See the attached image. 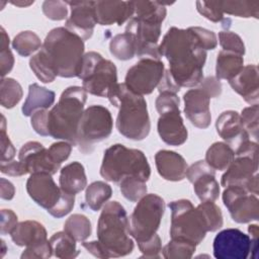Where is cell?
Instances as JSON below:
<instances>
[{
  "label": "cell",
  "instance_id": "6da1fadb",
  "mask_svg": "<svg viewBox=\"0 0 259 259\" xmlns=\"http://www.w3.org/2000/svg\"><path fill=\"white\" fill-rule=\"evenodd\" d=\"M159 52L167 59L169 72L180 88L196 86L203 80L206 51L190 28H169L159 45Z\"/></svg>",
  "mask_w": 259,
  "mask_h": 259
},
{
  "label": "cell",
  "instance_id": "7a4b0ae2",
  "mask_svg": "<svg viewBox=\"0 0 259 259\" xmlns=\"http://www.w3.org/2000/svg\"><path fill=\"white\" fill-rule=\"evenodd\" d=\"M84 40L66 27H56L46 36L39 50L56 76L79 77L84 58Z\"/></svg>",
  "mask_w": 259,
  "mask_h": 259
},
{
  "label": "cell",
  "instance_id": "3957f363",
  "mask_svg": "<svg viewBox=\"0 0 259 259\" xmlns=\"http://www.w3.org/2000/svg\"><path fill=\"white\" fill-rule=\"evenodd\" d=\"M107 98L118 108L116 117L118 133L133 141L146 139L151 130V122L145 98L131 91L124 83H118Z\"/></svg>",
  "mask_w": 259,
  "mask_h": 259
},
{
  "label": "cell",
  "instance_id": "277c9868",
  "mask_svg": "<svg viewBox=\"0 0 259 259\" xmlns=\"http://www.w3.org/2000/svg\"><path fill=\"white\" fill-rule=\"evenodd\" d=\"M86 100L87 92L83 87L70 86L65 89L58 103L49 110V136L77 146L78 124L85 110Z\"/></svg>",
  "mask_w": 259,
  "mask_h": 259
},
{
  "label": "cell",
  "instance_id": "5b68a950",
  "mask_svg": "<svg viewBox=\"0 0 259 259\" xmlns=\"http://www.w3.org/2000/svg\"><path fill=\"white\" fill-rule=\"evenodd\" d=\"M130 222L124 207L118 201L106 202L97 222V241L106 257H122L134 250L130 237Z\"/></svg>",
  "mask_w": 259,
  "mask_h": 259
},
{
  "label": "cell",
  "instance_id": "8992f818",
  "mask_svg": "<svg viewBox=\"0 0 259 259\" xmlns=\"http://www.w3.org/2000/svg\"><path fill=\"white\" fill-rule=\"evenodd\" d=\"M100 175L106 181L115 183L125 177H137L147 182L151 176V167L142 151L114 144L104 151Z\"/></svg>",
  "mask_w": 259,
  "mask_h": 259
},
{
  "label": "cell",
  "instance_id": "52a82bcc",
  "mask_svg": "<svg viewBox=\"0 0 259 259\" xmlns=\"http://www.w3.org/2000/svg\"><path fill=\"white\" fill-rule=\"evenodd\" d=\"M26 191L37 205L57 219L67 215L75 204V195L64 192L49 173L30 174L26 181Z\"/></svg>",
  "mask_w": 259,
  "mask_h": 259
},
{
  "label": "cell",
  "instance_id": "ba28073f",
  "mask_svg": "<svg viewBox=\"0 0 259 259\" xmlns=\"http://www.w3.org/2000/svg\"><path fill=\"white\" fill-rule=\"evenodd\" d=\"M78 78L82 80V87L87 93L99 97L107 98L118 84L115 65L97 52H88L84 55Z\"/></svg>",
  "mask_w": 259,
  "mask_h": 259
},
{
  "label": "cell",
  "instance_id": "9c48e42d",
  "mask_svg": "<svg viewBox=\"0 0 259 259\" xmlns=\"http://www.w3.org/2000/svg\"><path fill=\"white\" fill-rule=\"evenodd\" d=\"M168 206L171 210V239L200 244L208 231L198 207H194L188 199L171 201Z\"/></svg>",
  "mask_w": 259,
  "mask_h": 259
},
{
  "label": "cell",
  "instance_id": "30bf717a",
  "mask_svg": "<svg viewBox=\"0 0 259 259\" xmlns=\"http://www.w3.org/2000/svg\"><path fill=\"white\" fill-rule=\"evenodd\" d=\"M113 120L110 111L102 105L87 107L79 121L77 146L83 154H91L94 145L106 140L112 132Z\"/></svg>",
  "mask_w": 259,
  "mask_h": 259
},
{
  "label": "cell",
  "instance_id": "8fae6325",
  "mask_svg": "<svg viewBox=\"0 0 259 259\" xmlns=\"http://www.w3.org/2000/svg\"><path fill=\"white\" fill-rule=\"evenodd\" d=\"M164 211V199L157 194H146L138 201L130 218V234L137 243L157 234Z\"/></svg>",
  "mask_w": 259,
  "mask_h": 259
},
{
  "label": "cell",
  "instance_id": "7c38bea8",
  "mask_svg": "<svg viewBox=\"0 0 259 259\" xmlns=\"http://www.w3.org/2000/svg\"><path fill=\"white\" fill-rule=\"evenodd\" d=\"M165 72L161 60L140 59L125 75L124 85L139 95L151 94L163 78Z\"/></svg>",
  "mask_w": 259,
  "mask_h": 259
},
{
  "label": "cell",
  "instance_id": "4fadbf2b",
  "mask_svg": "<svg viewBox=\"0 0 259 259\" xmlns=\"http://www.w3.org/2000/svg\"><path fill=\"white\" fill-rule=\"evenodd\" d=\"M223 202L232 220L238 224H247L259 219L257 195L249 193L242 186H227L223 192Z\"/></svg>",
  "mask_w": 259,
  "mask_h": 259
},
{
  "label": "cell",
  "instance_id": "5bb4252c",
  "mask_svg": "<svg viewBox=\"0 0 259 259\" xmlns=\"http://www.w3.org/2000/svg\"><path fill=\"white\" fill-rule=\"evenodd\" d=\"M160 23L132 17L125 26V32L133 35L136 44V55L140 59L160 60L158 40L161 35Z\"/></svg>",
  "mask_w": 259,
  "mask_h": 259
},
{
  "label": "cell",
  "instance_id": "9a60e30c",
  "mask_svg": "<svg viewBox=\"0 0 259 259\" xmlns=\"http://www.w3.org/2000/svg\"><path fill=\"white\" fill-rule=\"evenodd\" d=\"M251 238L239 229H226L214 237L212 249L217 259H246L251 252Z\"/></svg>",
  "mask_w": 259,
  "mask_h": 259
},
{
  "label": "cell",
  "instance_id": "2e32d148",
  "mask_svg": "<svg viewBox=\"0 0 259 259\" xmlns=\"http://www.w3.org/2000/svg\"><path fill=\"white\" fill-rule=\"evenodd\" d=\"M185 177L193 184L200 201H214L220 195V185L213 170L204 160L197 161L187 168Z\"/></svg>",
  "mask_w": 259,
  "mask_h": 259
},
{
  "label": "cell",
  "instance_id": "e0dca14e",
  "mask_svg": "<svg viewBox=\"0 0 259 259\" xmlns=\"http://www.w3.org/2000/svg\"><path fill=\"white\" fill-rule=\"evenodd\" d=\"M71 8L70 16L66 20V28L80 36L89 39L97 24L95 15V1H68Z\"/></svg>",
  "mask_w": 259,
  "mask_h": 259
},
{
  "label": "cell",
  "instance_id": "ac0fdd59",
  "mask_svg": "<svg viewBox=\"0 0 259 259\" xmlns=\"http://www.w3.org/2000/svg\"><path fill=\"white\" fill-rule=\"evenodd\" d=\"M184 113L188 120L198 128H206L211 121L210 97L200 87L189 89L183 95Z\"/></svg>",
  "mask_w": 259,
  "mask_h": 259
},
{
  "label": "cell",
  "instance_id": "d6986e66",
  "mask_svg": "<svg viewBox=\"0 0 259 259\" xmlns=\"http://www.w3.org/2000/svg\"><path fill=\"white\" fill-rule=\"evenodd\" d=\"M18 160L25 166L29 174L49 173L54 175L60 168L51 160L48 149L35 141H29L21 147Z\"/></svg>",
  "mask_w": 259,
  "mask_h": 259
},
{
  "label": "cell",
  "instance_id": "ffe728a7",
  "mask_svg": "<svg viewBox=\"0 0 259 259\" xmlns=\"http://www.w3.org/2000/svg\"><path fill=\"white\" fill-rule=\"evenodd\" d=\"M219 136L228 144L234 153L247 141L250 136L242 124L240 114L235 110H226L220 114L215 121Z\"/></svg>",
  "mask_w": 259,
  "mask_h": 259
},
{
  "label": "cell",
  "instance_id": "44dd1931",
  "mask_svg": "<svg viewBox=\"0 0 259 259\" xmlns=\"http://www.w3.org/2000/svg\"><path fill=\"white\" fill-rule=\"evenodd\" d=\"M159 115L157 128L161 140L170 146L183 145L187 140L188 132L179 108L164 111Z\"/></svg>",
  "mask_w": 259,
  "mask_h": 259
},
{
  "label": "cell",
  "instance_id": "7402d4cb",
  "mask_svg": "<svg viewBox=\"0 0 259 259\" xmlns=\"http://www.w3.org/2000/svg\"><path fill=\"white\" fill-rule=\"evenodd\" d=\"M258 157L239 155L235 156L233 162L226 169L221 179V184L224 187L230 185L242 186L246 189L251 178L257 174Z\"/></svg>",
  "mask_w": 259,
  "mask_h": 259
},
{
  "label": "cell",
  "instance_id": "603a6c76",
  "mask_svg": "<svg viewBox=\"0 0 259 259\" xmlns=\"http://www.w3.org/2000/svg\"><path fill=\"white\" fill-rule=\"evenodd\" d=\"M135 13L134 1H95V15L100 25H121Z\"/></svg>",
  "mask_w": 259,
  "mask_h": 259
},
{
  "label": "cell",
  "instance_id": "cb8c5ba5",
  "mask_svg": "<svg viewBox=\"0 0 259 259\" xmlns=\"http://www.w3.org/2000/svg\"><path fill=\"white\" fill-rule=\"evenodd\" d=\"M232 89L249 104H258L259 73L256 65L244 66L241 72L229 81Z\"/></svg>",
  "mask_w": 259,
  "mask_h": 259
},
{
  "label": "cell",
  "instance_id": "d4e9b609",
  "mask_svg": "<svg viewBox=\"0 0 259 259\" xmlns=\"http://www.w3.org/2000/svg\"><path fill=\"white\" fill-rule=\"evenodd\" d=\"M155 163L159 175L168 181H181L185 178L187 163L178 153L160 150L155 155Z\"/></svg>",
  "mask_w": 259,
  "mask_h": 259
},
{
  "label": "cell",
  "instance_id": "484cf974",
  "mask_svg": "<svg viewBox=\"0 0 259 259\" xmlns=\"http://www.w3.org/2000/svg\"><path fill=\"white\" fill-rule=\"evenodd\" d=\"M11 240L19 247H31L48 241L45 227L36 221H23L16 225L10 233Z\"/></svg>",
  "mask_w": 259,
  "mask_h": 259
},
{
  "label": "cell",
  "instance_id": "4316f807",
  "mask_svg": "<svg viewBox=\"0 0 259 259\" xmlns=\"http://www.w3.org/2000/svg\"><path fill=\"white\" fill-rule=\"evenodd\" d=\"M59 186L69 194H77L87 187V177L84 166L80 162H72L61 169Z\"/></svg>",
  "mask_w": 259,
  "mask_h": 259
},
{
  "label": "cell",
  "instance_id": "83f0119b",
  "mask_svg": "<svg viewBox=\"0 0 259 259\" xmlns=\"http://www.w3.org/2000/svg\"><path fill=\"white\" fill-rule=\"evenodd\" d=\"M55 97L56 94L54 91L49 90L37 83L30 84L27 97L21 108L22 114L24 116H31L37 110L50 108L55 102Z\"/></svg>",
  "mask_w": 259,
  "mask_h": 259
},
{
  "label": "cell",
  "instance_id": "f1b7e54d",
  "mask_svg": "<svg viewBox=\"0 0 259 259\" xmlns=\"http://www.w3.org/2000/svg\"><path fill=\"white\" fill-rule=\"evenodd\" d=\"M243 67V56L222 50L217 57L215 77L220 80L225 79L230 81L241 72Z\"/></svg>",
  "mask_w": 259,
  "mask_h": 259
},
{
  "label": "cell",
  "instance_id": "f546056e",
  "mask_svg": "<svg viewBox=\"0 0 259 259\" xmlns=\"http://www.w3.org/2000/svg\"><path fill=\"white\" fill-rule=\"evenodd\" d=\"M217 7L222 13L234 15L238 17H259V1L258 0H228L215 1Z\"/></svg>",
  "mask_w": 259,
  "mask_h": 259
},
{
  "label": "cell",
  "instance_id": "4dcf8cb0",
  "mask_svg": "<svg viewBox=\"0 0 259 259\" xmlns=\"http://www.w3.org/2000/svg\"><path fill=\"white\" fill-rule=\"evenodd\" d=\"M235 158L233 149L224 142L213 143L205 153V162L213 169L219 171L226 170Z\"/></svg>",
  "mask_w": 259,
  "mask_h": 259
},
{
  "label": "cell",
  "instance_id": "1f68e13d",
  "mask_svg": "<svg viewBox=\"0 0 259 259\" xmlns=\"http://www.w3.org/2000/svg\"><path fill=\"white\" fill-rule=\"evenodd\" d=\"M134 4L135 13L133 17L160 24L166 17L167 9L165 3L159 1H134Z\"/></svg>",
  "mask_w": 259,
  "mask_h": 259
},
{
  "label": "cell",
  "instance_id": "d6a6232c",
  "mask_svg": "<svg viewBox=\"0 0 259 259\" xmlns=\"http://www.w3.org/2000/svg\"><path fill=\"white\" fill-rule=\"evenodd\" d=\"M49 241L53 249V255L57 258L73 259L80 253L76 248V241L65 231L55 233Z\"/></svg>",
  "mask_w": 259,
  "mask_h": 259
},
{
  "label": "cell",
  "instance_id": "836d02e7",
  "mask_svg": "<svg viewBox=\"0 0 259 259\" xmlns=\"http://www.w3.org/2000/svg\"><path fill=\"white\" fill-rule=\"evenodd\" d=\"M111 195L112 189L109 184L103 181H94L86 187L85 200L93 211H97L103 207Z\"/></svg>",
  "mask_w": 259,
  "mask_h": 259
},
{
  "label": "cell",
  "instance_id": "e575fe53",
  "mask_svg": "<svg viewBox=\"0 0 259 259\" xmlns=\"http://www.w3.org/2000/svg\"><path fill=\"white\" fill-rule=\"evenodd\" d=\"M110 54L120 61H127L136 55V44L132 34L127 32L114 35L109 44Z\"/></svg>",
  "mask_w": 259,
  "mask_h": 259
},
{
  "label": "cell",
  "instance_id": "d590c367",
  "mask_svg": "<svg viewBox=\"0 0 259 259\" xmlns=\"http://www.w3.org/2000/svg\"><path fill=\"white\" fill-rule=\"evenodd\" d=\"M64 231L76 242H84L91 235V223L89 219L80 213L70 215L64 224Z\"/></svg>",
  "mask_w": 259,
  "mask_h": 259
},
{
  "label": "cell",
  "instance_id": "8d00e7d4",
  "mask_svg": "<svg viewBox=\"0 0 259 259\" xmlns=\"http://www.w3.org/2000/svg\"><path fill=\"white\" fill-rule=\"evenodd\" d=\"M42 44L39 36L31 30H24L16 34L12 40V48L22 57H28L41 49Z\"/></svg>",
  "mask_w": 259,
  "mask_h": 259
},
{
  "label": "cell",
  "instance_id": "74e56055",
  "mask_svg": "<svg viewBox=\"0 0 259 259\" xmlns=\"http://www.w3.org/2000/svg\"><path fill=\"white\" fill-rule=\"evenodd\" d=\"M21 85L13 78H2L0 84V102L5 108L14 107L22 98Z\"/></svg>",
  "mask_w": 259,
  "mask_h": 259
},
{
  "label": "cell",
  "instance_id": "f35d334b",
  "mask_svg": "<svg viewBox=\"0 0 259 259\" xmlns=\"http://www.w3.org/2000/svg\"><path fill=\"white\" fill-rule=\"evenodd\" d=\"M196 250V245L184 240L171 239L163 248L162 254L166 259H190Z\"/></svg>",
  "mask_w": 259,
  "mask_h": 259
},
{
  "label": "cell",
  "instance_id": "ab89813d",
  "mask_svg": "<svg viewBox=\"0 0 259 259\" xmlns=\"http://www.w3.org/2000/svg\"><path fill=\"white\" fill-rule=\"evenodd\" d=\"M119 189L123 197L133 202H138L148 190L146 181L137 177L123 178L119 182Z\"/></svg>",
  "mask_w": 259,
  "mask_h": 259
},
{
  "label": "cell",
  "instance_id": "60d3db41",
  "mask_svg": "<svg viewBox=\"0 0 259 259\" xmlns=\"http://www.w3.org/2000/svg\"><path fill=\"white\" fill-rule=\"evenodd\" d=\"M197 207L205 221L208 232H215L223 227L222 210L213 201H201Z\"/></svg>",
  "mask_w": 259,
  "mask_h": 259
},
{
  "label": "cell",
  "instance_id": "b9f144b4",
  "mask_svg": "<svg viewBox=\"0 0 259 259\" xmlns=\"http://www.w3.org/2000/svg\"><path fill=\"white\" fill-rule=\"evenodd\" d=\"M29 67L34 75L37 77V79L40 80L42 83H51L57 77L40 51H38L30 58Z\"/></svg>",
  "mask_w": 259,
  "mask_h": 259
},
{
  "label": "cell",
  "instance_id": "7bdbcfd3",
  "mask_svg": "<svg viewBox=\"0 0 259 259\" xmlns=\"http://www.w3.org/2000/svg\"><path fill=\"white\" fill-rule=\"evenodd\" d=\"M196 9L206 19L212 22H222L223 26L226 28L230 26L231 19L224 16V13L217 7L215 1H197Z\"/></svg>",
  "mask_w": 259,
  "mask_h": 259
},
{
  "label": "cell",
  "instance_id": "ee69618b",
  "mask_svg": "<svg viewBox=\"0 0 259 259\" xmlns=\"http://www.w3.org/2000/svg\"><path fill=\"white\" fill-rule=\"evenodd\" d=\"M219 42L223 51L232 52L240 56L245 55V45L243 39L237 33L230 30H223L219 32Z\"/></svg>",
  "mask_w": 259,
  "mask_h": 259
},
{
  "label": "cell",
  "instance_id": "f6af8a7d",
  "mask_svg": "<svg viewBox=\"0 0 259 259\" xmlns=\"http://www.w3.org/2000/svg\"><path fill=\"white\" fill-rule=\"evenodd\" d=\"M241 121L249 136L257 139L258 126H259V106L258 104H252L244 108L240 114Z\"/></svg>",
  "mask_w": 259,
  "mask_h": 259
},
{
  "label": "cell",
  "instance_id": "bcb514c9",
  "mask_svg": "<svg viewBox=\"0 0 259 259\" xmlns=\"http://www.w3.org/2000/svg\"><path fill=\"white\" fill-rule=\"evenodd\" d=\"M0 65H1V77L10 73L14 65V57L9 49V36L1 27V40H0Z\"/></svg>",
  "mask_w": 259,
  "mask_h": 259
},
{
  "label": "cell",
  "instance_id": "7dc6e473",
  "mask_svg": "<svg viewBox=\"0 0 259 259\" xmlns=\"http://www.w3.org/2000/svg\"><path fill=\"white\" fill-rule=\"evenodd\" d=\"M42 12L52 20H64L68 16V4L59 0H47L42 3Z\"/></svg>",
  "mask_w": 259,
  "mask_h": 259
},
{
  "label": "cell",
  "instance_id": "c3c4849f",
  "mask_svg": "<svg viewBox=\"0 0 259 259\" xmlns=\"http://www.w3.org/2000/svg\"><path fill=\"white\" fill-rule=\"evenodd\" d=\"M72 144H70L69 142L66 141H62V142H57L52 144L49 148H48V154L51 158V160L57 165V166H61V164L66 161L72 151Z\"/></svg>",
  "mask_w": 259,
  "mask_h": 259
},
{
  "label": "cell",
  "instance_id": "681fc988",
  "mask_svg": "<svg viewBox=\"0 0 259 259\" xmlns=\"http://www.w3.org/2000/svg\"><path fill=\"white\" fill-rule=\"evenodd\" d=\"M192 33L195 35L198 44L204 51L213 50L218 46V38L213 31L208 30L203 27L199 26H192L189 27Z\"/></svg>",
  "mask_w": 259,
  "mask_h": 259
},
{
  "label": "cell",
  "instance_id": "f907efd6",
  "mask_svg": "<svg viewBox=\"0 0 259 259\" xmlns=\"http://www.w3.org/2000/svg\"><path fill=\"white\" fill-rule=\"evenodd\" d=\"M138 247L143 254L142 257L160 258V253L162 252V242L157 234L144 242L138 243Z\"/></svg>",
  "mask_w": 259,
  "mask_h": 259
},
{
  "label": "cell",
  "instance_id": "816d5d0a",
  "mask_svg": "<svg viewBox=\"0 0 259 259\" xmlns=\"http://www.w3.org/2000/svg\"><path fill=\"white\" fill-rule=\"evenodd\" d=\"M1 134H0V138H1V160L0 162H8V161H12L13 158L15 157L16 154V150L14 148V146L12 145L11 141L9 140L8 135L6 134V121H5V117L2 114L1 115Z\"/></svg>",
  "mask_w": 259,
  "mask_h": 259
},
{
  "label": "cell",
  "instance_id": "f5cc1de1",
  "mask_svg": "<svg viewBox=\"0 0 259 259\" xmlns=\"http://www.w3.org/2000/svg\"><path fill=\"white\" fill-rule=\"evenodd\" d=\"M53 255V249L51 246L50 241H46L44 243H40L35 246L31 247H25L24 251L21 254V259L26 258H36V259H47L50 258Z\"/></svg>",
  "mask_w": 259,
  "mask_h": 259
},
{
  "label": "cell",
  "instance_id": "db71d44e",
  "mask_svg": "<svg viewBox=\"0 0 259 259\" xmlns=\"http://www.w3.org/2000/svg\"><path fill=\"white\" fill-rule=\"evenodd\" d=\"M180 99L175 93L170 92H161L159 96L156 98L155 105L158 113H162L167 110L179 108Z\"/></svg>",
  "mask_w": 259,
  "mask_h": 259
},
{
  "label": "cell",
  "instance_id": "11a10c76",
  "mask_svg": "<svg viewBox=\"0 0 259 259\" xmlns=\"http://www.w3.org/2000/svg\"><path fill=\"white\" fill-rule=\"evenodd\" d=\"M48 115L49 110L48 109H40L35 111L30 118V124L33 128V131L42 137H48Z\"/></svg>",
  "mask_w": 259,
  "mask_h": 259
},
{
  "label": "cell",
  "instance_id": "9f6ffc18",
  "mask_svg": "<svg viewBox=\"0 0 259 259\" xmlns=\"http://www.w3.org/2000/svg\"><path fill=\"white\" fill-rule=\"evenodd\" d=\"M210 98L219 97L222 93V84L221 80L215 76H208L200 82L199 86Z\"/></svg>",
  "mask_w": 259,
  "mask_h": 259
},
{
  "label": "cell",
  "instance_id": "6f0895ef",
  "mask_svg": "<svg viewBox=\"0 0 259 259\" xmlns=\"http://www.w3.org/2000/svg\"><path fill=\"white\" fill-rule=\"evenodd\" d=\"M18 224L17 215L11 209H1V226L0 232L1 235H7L12 232V230Z\"/></svg>",
  "mask_w": 259,
  "mask_h": 259
},
{
  "label": "cell",
  "instance_id": "680465c9",
  "mask_svg": "<svg viewBox=\"0 0 259 259\" xmlns=\"http://www.w3.org/2000/svg\"><path fill=\"white\" fill-rule=\"evenodd\" d=\"M0 171L8 176H22L27 174L25 166L19 160L0 162Z\"/></svg>",
  "mask_w": 259,
  "mask_h": 259
},
{
  "label": "cell",
  "instance_id": "91938a15",
  "mask_svg": "<svg viewBox=\"0 0 259 259\" xmlns=\"http://www.w3.org/2000/svg\"><path fill=\"white\" fill-rule=\"evenodd\" d=\"M159 93L161 92H170V93H177L180 90V87L176 84L174 79L172 78L169 70H165L162 80L158 85Z\"/></svg>",
  "mask_w": 259,
  "mask_h": 259
},
{
  "label": "cell",
  "instance_id": "94428289",
  "mask_svg": "<svg viewBox=\"0 0 259 259\" xmlns=\"http://www.w3.org/2000/svg\"><path fill=\"white\" fill-rule=\"evenodd\" d=\"M82 246L88 251V253L92 254L93 256L101 259H107L106 254L102 246L98 241H90V242H82Z\"/></svg>",
  "mask_w": 259,
  "mask_h": 259
},
{
  "label": "cell",
  "instance_id": "6125c7cd",
  "mask_svg": "<svg viewBox=\"0 0 259 259\" xmlns=\"http://www.w3.org/2000/svg\"><path fill=\"white\" fill-rule=\"evenodd\" d=\"M248 233H249V237L251 238V243H252V247H251V254L252 257L254 259L258 258V241H259V228L258 225L256 224H252L248 227Z\"/></svg>",
  "mask_w": 259,
  "mask_h": 259
},
{
  "label": "cell",
  "instance_id": "be15d7a7",
  "mask_svg": "<svg viewBox=\"0 0 259 259\" xmlns=\"http://www.w3.org/2000/svg\"><path fill=\"white\" fill-rule=\"evenodd\" d=\"M0 189H1V198L5 200H10L14 197L15 188L14 185L7 179L1 178L0 179Z\"/></svg>",
  "mask_w": 259,
  "mask_h": 259
},
{
  "label": "cell",
  "instance_id": "e7e4bbea",
  "mask_svg": "<svg viewBox=\"0 0 259 259\" xmlns=\"http://www.w3.org/2000/svg\"><path fill=\"white\" fill-rule=\"evenodd\" d=\"M11 4L18 6V7H26L34 3V1H11Z\"/></svg>",
  "mask_w": 259,
  "mask_h": 259
},
{
  "label": "cell",
  "instance_id": "03108f58",
  "mask_svg": "<svg viewBox=\"0 0 259 259\" xmlns=\"http://www.w3.org/2000/svg\"><path fill=\"white\" fill-rule=\"evenodd\" d=\"M1 246H2V249H1V255H0V258H2L6 252V247H5V242L3 240H1Z\"/></svg>",
  "mask_w": 259,
  "mask_h": 259
}]
</instances>
